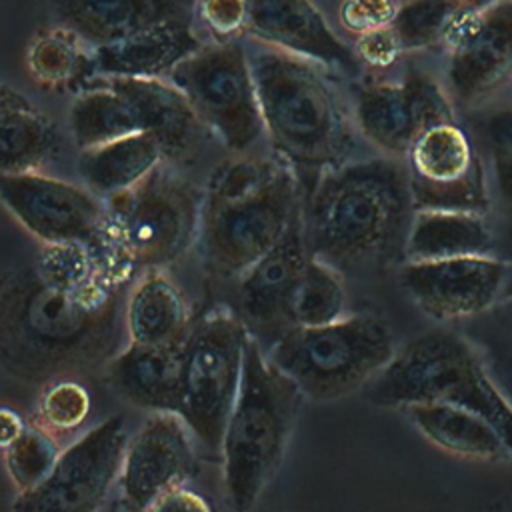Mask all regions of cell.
I'll use <instances>...</instances> for the list:
<instances>
[{"label":"cell","mask_w":512,"mask_h":512,"mask_svg":"<svg viewBox=\"0 0 512 512\" xmlns=\"http://www.w3.org/2000/svg\"><path fill=\"white\" fill-rule=\"evenodd\" d=\"M124 282L100 276L60 286L34 264L0 278V364L30 382H50L106 364L120 348ZM126 332V330H124Z\"/></svg>","instance_id":"1"},{"label":"cell","mask_w":512,"mask_h":512,"mask_svg":"<svg viewBox=\"0 0 512 512\" xmlns=\"http://www.w3.org/2000/svg\"><path fill=\"white\" fill-rule=\"evenodd\" d=\"M412 214L406 164L384 158L324 170L302 206L310 254L352 272L404 256Z\"/></svg>","instance_id":"2"},{"label":"cell","mask_w":512,"mask_h":512,"mask_svg":"<svg viewBox=\"0 0 512 512\" xmlns=\"http://www.w3.org/2000/svg\"><path fill=\"white\" fill-rule=\"evenodd\" d=\"M264 134L296 174L318 176L346 162L354 148L348 112L318 62L246 34Z\"/></svg>","instance_id":"3"},{"label":"cell","mask_w":512,"mask_h":512,"mask_svg":"<svg viewBox=\"0 0 512 512\" xmlns=\"http://www.w3.org/2000/svg\"><path fill=\"white\" fill-rule=\"evenodd\" d=\"M304 394L248 338L236 402L224 426L220 454L228 504L250 510L278 472Z\"/></svg>","instance_id":"4"},{"label":"cell","mask_w":512,"mask_h":512,"mask_svg":"<svg viewBox=\"0 0 512 512\" xmlns=\"http://www.w3.org/2000/svg\"><path fill=\"white\" fill-rule=\"evenodd\" d=\"M366 386L368 400L378 406L434 400L468 408L484 416L512 452V404L490 376L484 356L452 330L416 336Z\"/></svg>","instance_id":"5"},{"label":"cell","mask_w":512,"mask_h":512,"mask_svg":"<svg viewBox=\"0 0 512 512\" xmlns=\"http://www.w3.org/2000/svg\"><path fill=\"white\" fill-rule=\"evenodd\" d=\"M202 200L164 160L134 186L104 198L106 246L128 276L178 260L200 230Z\"/></svg>","instance_id":"6"},{"label":"cell","mask_w":512,"mask_h":512,"mask_svg":"<svg viewBox=\"0 0 512 512\" xmlns=\"http://www.w3.org/2000/svg\"><path fill=\"white\" fill-rule=\"evenodd\" d=\"M394 354L388 326L372 314L288 328L266 350V358L296 382L304 398L318 402L338 400L366 386Z\"/></svg>","instance_id":"7"},{"label":"cell","mask_w":512,"mask_h":512,"mask_svg":"<svg viewBox=\"0 0 512 512\" xmlns=\"http://www.w3.org/2000/svg\"><path fill=\"white\" fill-rule=\"evenodd\" d=\"M248 338L244 322L226 308L202 316L184 338L176 414L210 450H220L238 396Z\"/></svg>","instance_id":"8"},{"label":"cell","mask_w":512,"mask_h":512,"mask_svg":"<svg viewBox=\"0 0 512 512\" xmlns=\"http://www.w3.org/2000/svg\"><path fill=\"white\" fill-rule=\"evenodd\" d=\"M300 208L298 174L282 158L254 192L230 202H202L198 236L208 268L220 278H238L282 238Z\"/></svg>","instance_id":"9"},{"label":"cell","mask_w":512,"mask_h":512,"mask_svg":"<svg viewBox=\"0 0 512 512\" xmlns=\"http://www.w3.org/2000/svg\"><path fill=\"white\" fill-rule=\"evenodd\" d=\"M166 78L230 152H246L264 136L244 38L204 44L178 62Z\"/></svg>","instance_id":"10"},{"label":"cell","mask_w":512,"mask_h":512,"mask_svg":"<svg viewBox=\"0 0 512 512\" xmlns=\"http://www.w3.org/2000/svg\"><path fill=\"white\" fill-rule=\"evenodd\" d=\"M128 438L122 416L96 424L60 450L48 478L34 490L18 494L12 508L26 512L98 510L120 476Z\"/></svg>","instance_id":"11"},{"label":"cell","mask_w":512,"mask_h":512,"mask_svg":"<svg viewBox=\"0 0 512 512\" xmlns=\"http://www.w3.org/2000/svg\"><path fill=\"white\" fill-rule=\"evenodd\" d=\"M0 202L40 244L82 242L112 260L104 234V202L92 190L40 170L0 172Z\"/></svg>","instance_id":"12"},{"label":"cell","mask_w":512,"mask_h":512,"mask_svg":"<svg viewBox=\"0 0 512 512\" xmlns=\"http://www.w3.org/2000/svg\"><path fill=\"white\" fill-rule=\"evenodd\" d=\"M406 156L414 210H486L488 194L482 162L470 136L454 120L426 128Z\"/></svg>","instance_id":"13"},{"label":"cell","mask_w":512,"mask_h":512,"mask_svg":"<svg viewBox=\"0 0 512 512\" xmlns=\"http://www.w3.org/2000/svg\"><path fill=\"white\" fill-rule=\"evenodd\" d=\"M450 94L478 104L512 78V0H486L466 12L444 42Z\"/></svg>","instance_id":"14"},{"label":"cell","mask_w":512,"mask_h":512,"mask_svg":"<svg viewBox=\"0 0 512 512\" xmlns=\"http://www.w3.org/2000/svg\"><path fill=\"white\" fill-rule=\"evenodd\" d=\"M508 264L482 256L404 262L400 284L428 316L450 322L486 312L500 302Z\"/></svg>","instance_id":"15"},{"label":"cell","mask_w":512,"mask_h":512,"mask_svg":"<svg viewBox=\"0 0 512 512\" xmlns=\"http://www.w3.org/2000/svg\"><path fill=\"white\" fill-rule=\"evenodd\" d=\"M454 120L448 94L422 72H408L400 82L362 88L356 122L366 140L388 154H406L414 140L438 122Z\"/></svg>","instance_id":"16"},{"label":"cell","mask_w":512,"mask_h":512,"mask_svg":"<svg viewBox=\"0 0 512 512\" xmlns=\"http://www.w3.org/2000/svg\"><path fill=\"white\" fill-rule=\"evenodd\" d=\"M190 436L176 412H152L128 438L118 482L130 508L152 510L166 492L186 484L196 466Z\"/></svg>","instance_id":"17"},{"label":"cell","mask_w":512,"mask_h":512,"mask_svg":"<svg viewBox=\"0 0 512 512\" xmlns=\"http://www.w3.org/2000/svg\"><path fill=\"white\" fill-rule=\"evenodd\" d=\"M308 256L300 208L282 238L236 278L234 312L264 352L290 328L284 314L286 296Z\"/></svg>","instance_id":"18"},{"label":"cell","mask_w":512,"mask_h":512,"mask_svg":"<svg viewBox=\"0 0 512 512\" xmlns=\"http://www.w3.org/2000/svg\"><path fill=\"white\" fill-rule=\"evenodd\" d=\"M248 36L314 60L354 72L358 58L328 26L312 0H250Z\"/></svg>","instance_id":"19"},{"label":"cell","mask_w":512,"mask_h":512,"mask_svg":"<svg viewBox=\"0 0 512 512\" xmlns=\"http://www.w3.org/2000/svg\"><path fill=\"white\" fill-rule=\"evenodd\" d=\"M90 82L106 84L128 98L138 114L142 132L156 138L164 160L190 158L202 142L206 126L168 78L94 76Z\"/></svg>","instance_id":"20"},{"label":"cell","mask_w":512,"mask_h":512,"mask_svg":"<svg viewBox=\"0 0 512 512\" xmlns=\"http://www.w3.org/2000/svg\"><path fill=\"white\" fill-rule=\"evenodd\" d=\"M196 0H48L54 24L92 48L164 22H192Z\"/></svg>","instance_id":"21"},{"label":"cell","mask_w":512,"mask_h":512,"mask_svg":"<svg viewBox=\"0 0 512 512\" xmlns=\"http://www.w3.org/2000/svg\"><path fill=\"white\" fill-rule=\"evenodd\" d=\"M182 344H138L120 348L108 362L112 388L132 406L148 412H176L180 400Z\"/></svg>","instance_id":"22"},{"label":"cell","mask_w":512,"mask_h":512,"mask_svg":"<svg viewBox=\"0 0 512 512\" xmlns=\"http://www.w3.org/2000/svg\"><path fill=\"white\" fill-rule=\"evenodd\" d=\"M204 42L192 22H164L124 38L94 46V76L166 78Z\"/></svg>","instance_id":"23"},{"label":"cell","mask_w":512,"mask_h":512,"mask_svg":"<svg viewBox=\"0 0 512 512\" xmlns=\"http://www.w3.org/2000/svg\"><path fill=\"white\" fill-rule=\"evenodd\" d=\"M410 424L436 448L474 462L512 460L500 432L480 414L448 402H412L400 406Z\"/></svg>","instance_id":"24"},{"label":"cell","mask_w":512,"mask_h":512,"mask_svg":"<svg viewBox=\"0 0 512 512\" xmlns=\"http://www.w3.org/2000/svg\"><path fill=\"white\" fill-rule=\"evenodd\" d=\"M492 250V232L482 212L422 208L414 210L404 242L406 262L482 256Z\"/></svg>","instance_id":"25"},{"label":"cell","mask_w":512,"mask_h":512,"mask_svg":"<svg viewBox=\"0 0 512 512\" xmlns=\"http://www.w3.org/2000/svg\"><path fill=\"white\" fill-rule=\"evenodd\" d=\"M124 330L130 342L166 344L188 334V312L178 286L160 268H146L124 304Z\"/></svg>","instance_id":"26"},{"label":"cell","mask_w":512,"mask_h":512,"mask_svg":"<svg viewBox=\"0 0 512 512\" xmlns=\"http://www.w3.org/2000/svg\"><path fill=\"white\" fill-rule=\"evenodd\" d=\"M162 160L164 154L156 138L148 132H134L80 150L78 172L88 190L106 198L140 182Z\"/></svg>","instance_id":"27"},{"label":"cell","mask_w":512,"mask_h":512,"mask_svg":"<svg viewBox=\"0 0 512 512\" xmlns=\"http://www.w3.org/2000/svg\"><path fill=\"white\" fill-rule=\"evenodd\" d=\"M26 66L32 78L48 88H86L96 74L94 48L58 24L30 42Z\"/></svg>","instance_id":"28"},{"label":"cell","mask_w":512,"mask_h":512,"mask_svg":"<svg viewBox=\"0 0 512 512\" xmlns=\"http://www.w3.org/2000/svg\"><path fill=\"white\" fill-rule=\"evenodd\" d=\"M72 140L80 150L142 132L138 114L126 96L106 84L90 82L68 110Z\"/></svg>","instance_id":"29"},{"label":"cell","mask_w":512,"mask_h":512,"mask_svg":"<svg viewBox=\"0 0 512 512\" xmlns=\"http://www.w3.org/2000/svg\"><path fill=\"white\" fill-rule=\"evenodd\" d=\"M284 314L290 328L322 326L344 318L346 292L338 270L310 254L286 296Z\"/></svg>","instance_id":"30"},{"label":"cell","mask_w":512,"mask_h":512,"mask_svg":"<svg viewBox=\"0 0 512 512\" xmlns=\"http://www.w3.org/2000/svg\"><path fill=\"white\" fill-rule=\"evenodd\" d=\"M56 148L54 124L32 104L8 110L0 118V172H38Z\"/></svg>","instance_id":"31"},{"label":"cell","mask_w":512,"mask_h":512,"mask_svg":"<svg viewBox=\"0 0 512 512\" xmlns=\"http://www.w3.org/2000/svg\"><path fill=\"white\" fill-rule=\"evenodd\" d=\"M486 0H404L392 20L402 50H426L446 42L458 20Z\"/></svg>","instance_id":"32"},{"label":"cell","mask_w":512,"mask_h":512,"mask_svg":"<svg viewBox=\"0 0 512 512\" xmlns=\"http://www.w3.org/2000/svg\"><path fill=\"white\" fill-rule=\"evenodd\" d=\"M60 454L58 440L40 424L24 426L20 436L4 450L8 476L18 494L30 492L40 486Z\"/></svg>","instance_id":"33"},{"label":"cell","mask_w":512,"mask_h":512,"mask_svg":"<svg viewBox=\"0 0 512 512\" xmlns=\"http://www.w3.org/2000/svg\"><path fill=\"white\" fill-rule=\"evenodd\" d=\"M90 412V394L88 390L72 380V376L54 378L46 382L40 400H38V414L36 424L58 434L74 432L84 424Z\"/></svg>","instance_id":"34"},{"label":"cell","mask_w":512,"mask_h":512,"mask_svg":"<svg viewBox=\"0 0 512 512\" xmlns=\"http://www.w3.org/2000/svg\"><path fill=\"white\" fill-rule=\"evenodd\" d=\"M276 160L264 158H230L218 164L208 180L204 204H218L242 198L264 184V180L276 168Z\"/></svg>","instance_id":"35"},{"label":"cell","mask_w":512,"mask_h":512,"mask_svg":"<svg viewBox=\"0 0 512 512\" xmlns=\"http://www.w3.org/2000/svg\"><path fill=\"white\" fill-rule=\"evenodd\" d=\"M194 14L214 42H228L246 36L250 0H196Z\"/></svg>","instance_id":"36"},{"label":"cell","mask_w":512,"mask_h":512,"mask_svg":"<svg viewBox=\"0 0 512 512\" xmlns=\"http://www.w3.org/2000/svg\"><path fill=\"white\" fill-rule=\"evenodd\" d=\"M398 8L400 6L396 0H342L338 20L344 30L358 36L382 26H390Z\"/></svg>","instance_id":"37"},{"label":"cell","mask_w":512,"mask_h":512,"mask_svg":"<svg viewBox=\"0 0 512 512\" xmlns=\"http://www.w3.org/2000/svg\"><path fill=\"white\" fill-rule=\"evenodd\" d=\"M402 44L390 26H382L364 34H358L354 44V54L358 62L374 68V70H386L390 68L402 54Z\"/></svg>","instance_id":"38"},{"label":"cell","mask_w":512,"mask_h":512,"mask_svg":"<svg viewBox=\"0 0 512 512\" xmlns=\"http://www.w3.org/2000/svg\"><path fill=\"white\" fill-rule=\"evenodd\" d=\"M484 134L494 150L512 154V108L494 112L484 124Z\"/></svg>","instance_id":"39"},{"label":"cell","mask_w":512,"mask_h":512,"mask_svg":"<svg viewBox=\"0 0 512 512\" xmlns=\"http://www.w3.org/2000/svg\"><path fill=\"white\" fill-rule=\"evenodd\" d=\"M152 510H208V504L196 492L188 490L186 486H178L166 492Z\"/></svg>","instance_id":"40"},{"label":"cell","mask_w":512,"mask_h":512,"mask_svg":"<svg viewBox=\"0 0 512 512\" xmlns=\"http://www.w3.org/2000/svg\"><path fill=\"white\" fill-rule=\"evenodd\" d=\"M484 362L496 386L512 404V356L506 352H492L488 354V358H484Z\"/></svg>","instance_id":"41"},{"label":"cell","mask_w":512,"mask_h":512,"mask_svg":"<svg viewBox=\"0 0 512 512\" xmlns=\"http://www.w3.org/2000/svg\"><path fill=\"white\" fill-rule=\"evenodd\" d=\"M24 420L10 408H0V450H6L24 430Z\"/></svg>","instance_id":"42"},{"label":"cell","mask_w":512,"mask_h":512,"mask_svg":"<svg viewBox=\"0 0 512 512\" xmlns=\"http://www.w3.org/2000/svg\"><path fill=\"white\" fill-rule=\"evenodd\" d=\"M30 104H32V102H30L26 96H22L18 90H14L12 86L0 82V118H2L8 110L20 108V106H30Z\"/></svg>","instance_id":"43"},{"label":"cell","mask_w":512,"mask_h":512,"mask_svg":"<svg viewBox=\"0 0 512 512\" xmlns=\"http://www.w3.org/2000/svg\"><path fill=\"white\" fill-rule=\"evenodd\" d=\"M500 302H506L512 306V266H508V270H506V280H504Z\"/></svg>","instance_id":"44"}]
</instances>
